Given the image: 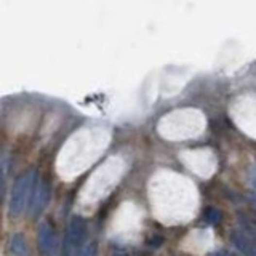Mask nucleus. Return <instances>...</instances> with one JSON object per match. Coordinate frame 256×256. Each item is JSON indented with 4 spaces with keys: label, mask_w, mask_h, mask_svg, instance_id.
<instances>
[{
    "label": "nucleus",
    "mask_w": 256,
    "mask_h": 256,
    "mask_svg": "<svg viewBox=\"0 0 256 256\" xmlns=\"http://www.w3.org/2000/svg\"><path fill=\"white\" fill-rule=\"evenodd\" d=\"M220 211H218V210H208V211H206V218H208V221L210 222H218V221H220Z\"/></svg>",
    "instance_id": "6e6552de"
},
{
    "label": "nucleus",
    "mask_w": 256,
    "mask_h": 256,
    "mask_svg": "<svg viewBox=\"0 0 256 256\" xmlns=\"http://www.w3.org/2000/svg\"><path fill=\"white\" fill-rule=\"evenodd\" d=\"M231 240L234 243V247H236L239 252H240V255H243V256H256V243L243 231H240V229L232 231Z\"/></svg>",
    "instance_id": "39448f33"
},
{
    "label": "nucleus",
    "mask_w": 256,
    "mask_h": 256,
    "mask_svg": "<svg viewBox=\"0 0 256 256\" xmlns=\"http://www.w3.org/2000/svg\"><path fill=\"white\" fill-rule=\"evenodd\" d=\"M39 243L45 255H54L58 248V237L54 234L50 222L43 221L39 226Z\"/></svg>",
    "instance_id": "7ed1b4c3"
},
{
    "label": "nucleus",
    "mask_w": 256,
    "mask_h": 256,
    "mask_svg": "<svg viewBox=\"0 0 256 256\" xmlns=\"http://www.w3.org/2000/svg\"><path fill=\"white\" fill-rule=\"evenodd\" d=\"M86 234V222L82 216H72L69 222V232H68V250H77L85 239Z\"/></svg>",
    "instance_id": "f03ea898"
},
{
    "label": "nucleus",
    "mask_w": 256,
    "mask_h": 256,
    "mask_svg": "<svg viewBox=\"0 0 256 256\" xmlns=\"http://www.w3.org/2000/svg\"><path fill=\"white\" fill-rule=\"evenodd\" d=\"M35 181H37L35 170L27 171L16 179L12 190V197H10V204H8V213L12 218H18L24 211L27 202L32 199V194H34Z\"/></svg>",
    "instance_id": "f257e3e1"
},
{
    "label": "nucleus",
    "mask_w": 256,
    "mask_h": 256,
    "mask_svg": "<svg viewBox=\"0 0 256 256\" xmlns=\"http://www.w3.org/2000/svg\"><path fill=\"white\" fill-rule=\"evenodd\" d=\"M10 247H12V252L16 256H32L29 243H27L23 234H15L12 240H10Z\"/></svg>",
    "instance_id": "423d86ee"
},
{
    "label": "nucleus",
    "mask_w": 256,
    "mask_h": 256,
    "mask_svg": "<svg viewBox=\"0 0 256 256\" xmlns=\"http://www.w3.org/2000/svg\"><path fill=\"white\" fill-rule=\"evenodd\" d=\"M227 256H243V255H240V253H229Z\"/></svg>",
    "instance_id": "1a4fd4ad"
},
{
    "label": "nucleus",
    "mask_w": 256,
    "mask_h": 256,
    "mask_svg": "<svg viewBox=\"0 0 256 256\" xmlns=\"http://www.w3.org/2000/svg\"><path fill=\"white\" fill-rule=\"evenodd\" d=\"M48 199H50V186H48L47 181H43V179H42V181L37 183L34 194H32L29 213L32 216L39 215L40 211L45 208V205L48 204Z\"/></svg>",
    "instance_id": "20e7f679"
},
{
    "label": "nucleus",
    "mask_w": 256,
    "mask_h": 256,
    "mask_svg": "<svg viewBox=\"0 0 256 256\" xmlns=\"http://www.w3.org/2000/svg\"><path fill=\"white\" fill-rule=\"evenodd\" d=\"M95 255H96V243L91 242L88 247H86L84 252H82L80 256H95Z\"/></svg>",
    "instance_id": "0eeeda50"
}]
</instances>
